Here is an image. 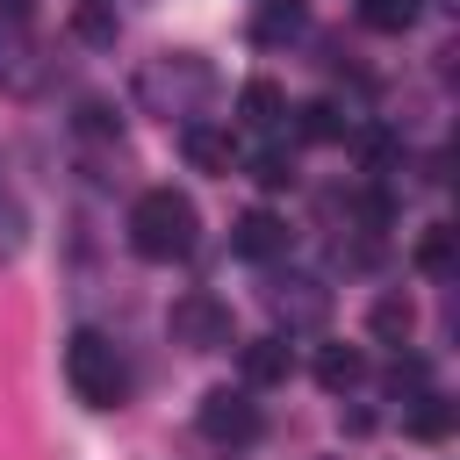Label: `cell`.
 Here are the masks:
<instances>
[{"mask_svg":"<svg viewBox=\"0 0 460 460\" xmlns=\"http://www.w3.org/2000/svg\"><path fill=\"white\" fill-rule=\"evenodd\" d=\"M359 22L381 29V36H402V29L424 22V0H359Z\"/></svg>","mask_w":460,"mask_h":460,"instance_id":"e0dca14e","label":"cell"},{"mask_svg":"<svg viewBox=\"0 0 460 460\" xmlns=\"http://www.w3.org/2000/svg\"><path fill=\"white\" fill-rule=\"evenodd\" d=\"M50 72H58V58H43V43L29 36V29H0V86L7 93H43L50 86Z\"/></svg>","mask_w":460,"mask_h":460,"instance_id":"52a82bcc","label":"cell"},{"mask_svg":"<svg viewBox=\"0 0 460 460\" xmlns=\"http://www.w3.org/2000/svg\"><path fill=\"white\" fill-rule=\"evenodd\" d=\"M302 29H309V7H302V0H259V7H252V43H259V50H280V43H295Z\"/></svg>","mask_w":460,"mask_h":460,"instance_id":"4fadbf2b","label":"cell"},{"mask_svg":"<svg viewBox=\"0 0 460 460\" xmlns=\"http://www.w3.org/2000/svg\"><path fill=\"white\" fill-rule=\"evenodd\" d=\"M352 108H338V101H302V108H288V129L295 137H309V144H345L352 137Z\"/></svg>","mask_w":460,"mask_h":460,"instance_id":"8fae6325","label":"cell"},{"mask_svg":"<svg viewBox=\"0 0 460 460\" xmlns=\"http://www.w3.org/2000/svg\"><path fill=\"white\" fill-rule=\"evenodd\" d=\"M381 388H388V402H410V395H424V388H431V367H424L417 352H402V345H395V367L381 374Z\"/></svg>","mask_w":460,"mask_h":460,"instance_id":"d6986e66","label":"cell"},{"mask_svg":"<svg viewBox=\"0 0 460 460\" xmlns=\"http://www.w3.org/2000/svg\"><path fill=\"white\" fill-rule=\"evenodd\" d=\"M165 331H172V345H187V352H230V345H237L230 302H223V295H208V288H187V295H172V309H165Z\"/></svg>","mask_w":460,"mask_h":460,"instance_id":"277c9868","label":"cell"},{"mask_svg":"<svg viewBox=\"0 0 460 460\" xmlns=\"http://www.w3.org/2000/svg\"><path fill=\"white\" fill-rule=\"evenodd\" d=\"M14 252H22V208L0 194V259H14Z\"/></svg>","mask_w":460,"mask_h":460,"instance_id":"603a6c76","label":"cell"},{"mask_svg":"<svg viewBox=\"0 0 460 460\" xmlns=\"http://www.w3.org/2000/svg\"><path fill=\"white\" fill-rule=\"evenodd\" d=\"M230 252H237L244 266H273V259L288 252V223H280L273 208H244V216L230 223Z\"/></svg>","mask_w":460,"mask_h":460,"instance_id":"9c48e42d","label":"cell"},{"mask_svg":"<svg viewBox=\"0 0 460 460\" xmlns=\"http://www.w3.org/2000/svg\"><path fill=\"white\" fill-rule=\"evenodd\" d=\"M0 172H7V165H0Z\"/></svg>","mask_w":460,"mask_h":460,"instance_id":"484cf974","label":"cell"},{"mask_svg":"<svg viewBox=\"0 0 460 460\" xmlns=\"http://www.w3.org/2000/svg\"><path fill=\"white\" fill-rule=\"evenodd\" d=\"M72 137H86V144H115V137H122V115H115L108 101H79V108H72Z\"/></svg>","mask_w":460,"mask_h":460,"instance_id":"ffe728a7","label":"cell"},{"mask_svg":"<svg viewBox=\"0 0 460 460\" xmlns=\"http://www.w3.org/2000/svg\"><path fill=\"white\" fill-rule=\"evenodd\" d=\"M194 431H201L208 446H223V453H244V446L259 438V402H252V388H244V381H237V388H208L201 410H194Z\"/></svg>","mask_w":460,"mask_h":460,"instance_id":"5b68a950","label":"cell"},{"mask_svg":"<svg viewBox=\"0 0 460 460\" xmlns=\"http://www.w3.org/2000/svg\"><path fill=\"white\" fill-rule=\"evenodd\" d=\"M129 252L137 259H151V266H172V259H187L194 252V230H201V216H194V201L180 194V187H144L137 201H129Z\"/></svg>","mask_w":460,"mask_h":460,"instance_id":"6da1fadb","label":"cell"},{"mask_svg":"<svg viewBox=\"0 0 460 460\" xmlns=\"http://www.w3.org/2000/svg\"><path fill=\"white\" fill-rule=\"evenodd\" d=\"M410 323H417V309H410L402 295H381V302H374V316H367V331H374L381 345H402V338H410Z\"/></svg>","mask_w":460,"mask_h":460,"instance_id":"44dd1931","label":"cell"},{"mask_svg":"<svg viewBox=\"0 0 460 460\" xmlns=\"http://www.w3.org/2000/svg\"><path fill=\"white\" fill-rule=\"evenodd\" d=\"M266 309H273V323H280L288 338H295V331H323V323H331V288H323L316 273H273Z\"/></svg>","mask_w":460,"mask_h":460,"instance_id":"8992f818","label":"cell"},{"mask_svg":"<svg viewBox=\"0 0 460 460\" xmlns=\"http://www.w3.org/2000/svg\"><path fill=\"white\" fill-rule=\"evenodd\" d=\"M237 137H288V93L273 79L237 86Z\"/></svg>","mask_w":460,"mask_h":460,"instance_id":"30bf717a","label":"cell"},{"mask_svg":"<svg viewBox=\"0 0 460 460\" xmlns=\"http://www.w3.org/2000/svg\"><path fill=\"white\" fill-rule=\"evenodd\" d=\"M402 431H410V438H424V446H438V438L453 431V402H446L438 388L410 395V402H402Z\"/></svg>","mask_w":460,"mask_h":460,"instance_id":"9a60e30c","label":"cell"},{"mask_svg":"<svg viewBox=\"0 0 460 460\" xmlns=\"http://www.w3.org/2000/svg\"><path fill=\"white\" fill-rule=\"evenodd\" d=\"M417 273L424 280H453V223H431L417 237Z\"/></svg>","mask_w":460,"mask_h":460,"instance_id":"ac0fdd59","label":"cell"},{"mask_svg":"<svg viewBox=\"0 0 460 460\" xmlns=\"http://www.w3.org/2000/svg\"><path fill=\"white\" fill-rule=\"evenodd\" d=\"M288 338L273 331V338H244L237 345V374H244V388H273V381H288Z\"/></svg>","mask_w":460,"mask_h":460,"instance_id":"7c38bea8","label":"cell"},{"mask_svg":"<svg viewBox=\"0 0 460 460\" xmlns=\"http://www.w3.org/2000/svg\"><path fill=\"white\" fill-rule=\"evenodd\" d=\"M367 381V352L359 345H316V388L323 395H352Z\"/></svg>","mask_w":460,"mask_h":460,"instance_id":"5bb4252c","label":"cell"},{"mask_svg":"<svg viewBox=\"0 0 460 460\" xmlns=\"http://www.w3.org/2000/svg\"><path fill=\"white\" fill-rule=\"evenodd\" d=\"M29 7L36 0H0V29H29Z\"/></svg>","mask_w":460,"mask_h":460,"instance_id":"cb8c5ba5","label":"cell"},{"mask_svg":"<svg viewBox=\"0 0 460 460\" xmlns=\"http://www.w3.org/2000/svg\"><path fill=\"white\" fill-rule=\"evenodd\" d=\"M180 158L201 165V172H230V137H216V129L194 115V122H180Z\"/></svg>","mask_w":460,"mask_h":460,"instance_id":"2e32d148","label":"cell"},{"mask_svg":"<svg viewBox=\"0 0 460 460\" xmlns=\"http://www.w3.org/2000/svg\"><path fill=\"white\" fill-rule=\"evenodd\" d=\"M137 93H144L158 115H180V122H194V108L216 93V72H208L201 58H151V65L137 72Z\"/></svg>","mask_w":460,"mask_h":460,"instance_id":"3957f363","label":"cell"},{"mask_svg":"<svg viewBox=\"0 0 460 460\" xmlns=\"http://www.w3.org/2000/svg\"><path fill=\"white\" fill-rule=\"evenodd\" d=\"M72 29H79V43H115V7L108 0H79V14H72Z\"/></svg>","mask_w":460,"mask_h":460,"instance_id":"7402d4cb","label":"cell"},{"mask_svg":"<svg viewBox=\"0 0 460 460\" xmlns=\"http://www.w3.org/2000/svg\"><path fill=\"white\" fill-rule=\"evenodd\" d=\"M65 388L86 402V410H122L137 374H129V352L108 338V331H72L65 338Z\"/></svg>","mask_w":460,"mask_h":460,"instance_id":"7a4b0ae2","label":"cell"},{"mask_svg":"<svg viewBox=\"0 0 460 460\" xmlns=\"http://www.w3.org/2000/svg\"><path fill=\"white\" fill-rule=\"evenodd\" d=\"M323 460H338V453H323Z\"/></svg>","mask_w":460,"mask_h":460,"instance_id":"d4e9b609","label":"cell"},{"mask_svg":"<svg viewBox=\"0 0 460 460\" xmlns=\"http://www.w3.org/2000/svg\"><path fill=\"white\" fill-rule=\"evenodd\" d=\"M230 165H244L259 187H295V144L288 137H230Z\"/></svg>","mask_w":460,"mask_h":460,"instance_id":"ba28073f","label":"cell"}]
</instances>
